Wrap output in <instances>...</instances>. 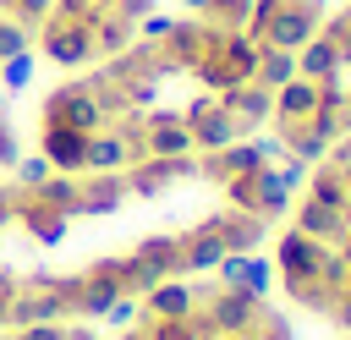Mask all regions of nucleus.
Instances as JSON below:
<instances>
[{"instance_id": "9", "label": "nucleus", "mask_w": 351, "mask_h": 340, "mask_svg": "<svg viewBox=\"0 0 351 340\" xmlns=\"http://www.w3.org/2000/svg\"><path fill=\"white\" fill-rule=\"evenodd\" d=\"M16 340H66V324H27V329H11Z\"/></svg>"}, {"instance_id": "5", "label": "nucleus", "mask_w": 351, "mask_h": 340, "mask_svg": "<svg viewBox=\"0 0 351 340\" xmlns=\"http://www.w3.org/2000/svg\"><path fill=\"white\" fill-rule=\"evenodd\" d=\"M49 5H55V0H0V16H5V22H22V27L38 33V22L49 16Z\"/></svg>"}, {"instance_id": "1", "label": "nucleus", "mask_w": 351, "mask_h": 340, "mask_svg": "<svg viewBox=\"0 0 351 340\" xmlns=\"http://www.w3.org/2000/svg\"><path fill=\"white\" fill-rule=\"evenodd\" d=\"M38 126H71V132H104V110H99V93L88 88V77L77 82H60L44 93V110H38Z\"/></svg>"}, {"instance_id": "12", "label": "nucleus", "mask_w": 351, "mask_h": 340, "mask_svg": "<svg viewBox=\"0 0 351 340\" xmlns=\"http://www.w3.org/2000/svg\"><path fill=\"white\" fill-rule=\"evenodd\" d=\"M5 302H11V291H0V329H5Z\"/></svg>"}, {"instance_id": "6", "label": "nucleus", "mask_w": 351, "mask_h": 340, "mask_svg": "<svg viewBox=\"0 0 351 340\" xmlns=\"http://www.w3.org/2000/svg\"><path fill=\"white\" fill-rule=\"evenodd\" d=\"M33 27H22V22H5L0 16V60H11V55H22V49H33Z\"/></svg>"}, {"instance_id": "10", "label": "nucleus", "mask_w": 351, "mask_h": 340, "mask_svg": "<svg viewBox=\"0 0 351 340\" xmlns=\"http://www.w3.org/2000/svg\"><path fill=\"white\" fill-rule=\"evenodd\" d=\"M110 11H115V16H126V22H143V16L154 11V0H115Z\"/></svg>"}, {"instance_id": "13", "label": "nucleus", "mask_w": 351, "mask_h": 340, "mask_svg": "<svg viewBox=\"0 0 351 340\" xmlns=\"http://www.w3.org/2000/svg\"><path fill=\"white\" fill-rule=\"evenodd\" d=\"M0 115H5V93H0Z\"/></svg>"}, {"instance_id": "14", "label": "nucleus", "mask_w": 351, "mask_h": 340, "mask_svg": "<svg viewBox=\"0 0 351 340\" xmlns=\"http://www.w3.org/2000/svg\"><path fill=\"white\" fill-rule=\"evenodd\" d=\"M99 5H115V0H99Z\"/></svg>"}, {"instance_id": "4", "label": "nucleus", "mask_w": 351, "mask_h": 340, "mask_svg": "<svg viewBox=\"0 0 351 340\" xmlns=\"http://www.w3.org/2000/svg\"><path fill=\"white\" fill-rule=\"evenodd\" d=\"M132 165V148H126V137L121 132H93L88 137V154H82V170H126Z\"/></svg>"}, {"instance_id": "11", "label": "nucleus", "mask_w": 351, "mask_h": 340, "mask_svg": "<svg viewBox=\"0 0 351 340\" xmlns=\"http://www.w3.org/2000/svg\"><path fill=\"white\" fill-rule=\"evenodd\" d=\"M5 165H16V132H11V121L0 115V170Z\"/></svg>"}, {"instance_id": "7", "label": "nucleus", "mask_w": 351, "mask_h": 340, "mask_svg": "<svg viewBox=\"0 0 351 340\" xmlns=\"http://www.w3.org/2000/svg\"><path fill=\"white\" fill-rule=\"evenodd\" d=\"M0 82H5V88H27V82H33V49L0 60Z\"/></svg>"}, {"instance_id": "2", "label": "nucleus", "mask_w": 351, "mask_h": 340, "mask_svg": "<svg viewBox=\"0 0 351 340\" xmlns=\"http://www.w3.org/2000/svg\"><path fill=\"white\" fill-rule=\"evenodd\" d=\"M38 49L55 60V66H88L93 60V27L88 22H66V16H44L38 22Z\"/></svg>"}, {"instance_id": "3", "label": "nucleus", "mask_w": 351, "mask_h": 340, "mask_svg": "<svg viewBox=\"0 0 351 340\" xmlns=\"http://www.w3.org/2000/svg\"><path fill=\"white\" fill-rule=\"evenodd\" d=\"M93 132H71V126H38V154L49 159L55 175H82V154H88Z\"/></svg>"}, {"instance_id": "8", "label": "nucleus", "mask_w": 351, "mask_h": 340, "mask_svg": "<svg viewBox=\"0 0 351 340\" xmlns=\"http://www.w3.org/2000/svg\"><path fill=\"white\" fill-rule=\"evenodd\" d=\"M55 170H49V159L44 154H27V159H16V186H38V181H49Z\"/></svg>"}]
</instances>
